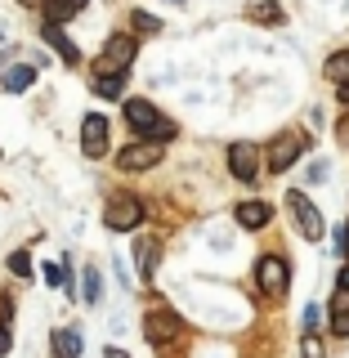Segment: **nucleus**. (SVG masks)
<instances>
[{
  "instance_id": "29",
  "label": "nucleus",
  "mask_w": 349,
  "mask_h": 358,
  "mask_svg": "<svg viewBox=\"0 0 349 358\" xmlns=\"http://www.w3.org/2000/svg\"><path fill=\"white\" fill-rule=\"evenodd\" d=\"M332 331L341 336V341H349V318H341V322H332Z\"/></svg>"
},
{
  "instance_id": "33",
  "label": "nucleus",
  "mask_w": 349,
  "mask_h": 358,
  "mask_svg": "<svg viewBox=\"0 0 349 358\" xmlns=\"http://www.w3.org/2000/svg\"><path fill=\"white\" fill-rule=\"evenodd\" d=\"M341 139H345V143H349V117H345V121H341Z\"/></svg>"
},
{
  "instance_id": "15",
  "label": "nucleus",
  "mask_w": 349,
  "mask_h": 358,
  "mask_svg": "<svg viewBox=\"0 0 349 358\" xmlns=\"http://www.w3.org/2000/svg\"><path fill=\"white\" fill-rule=\"evenodd\" d=\"M269 215H273L269 201H242V206H238V224H242V229H264Z\"/></svg>"
},
{
  "instance_id": "18",
  "label": "nucleus",
  "mask_w": 349,
  "mask_h": 358,
  "mask_svg": "<svg viewBox=\"0 0 349 358\" xmlns=\"http://www.w3.org/2000/svg\"><path fill=\"white\" fill-rule=\"evenodd\" d=\"M246 18L251 22H283V9L273 0H255V5H246Z\"/></svg>"
},
{
  "instance_id": "27",
  "label": "nucleus",
  "mask_w": 349,
  "mask_h": 358,
  "mask_svg": "<svg viewBox=\"0 0 349 358\" xmlns=\"http://www.w3.org/2000/svg\"><path fill=\"white\" fill-rule=\"evenodd\" d=\"M336 246H341V255L349 260V220L341 224V229H336Z\"/></svg>"
},
{
  "instance_id": "6",
  "label": "nucleus",
  "mask_w": 349,
  "mask_h": 358,
  "mask_svg": "<svg viewBox=\"0 0 349 358\" xmlns=\"http://www.w3.org/2000/svg\"><path fill=\"white\" fill-rule=\"evenodd\" d=\"M162 162V143H148V139H139V143H126V148L117 152V166L121 171H152V166Z\"/></svg>"
},
{
  "instance_id": "25",
  "label": "nucleus",
  "mask_w": 349,
  "mask_h": 358,
  "mask_svg": "<svg viewBox=\"0 0 349 358\" xmlns=\"http://www.w3.org/2000/svg\"><path fill=\"white\" fill-rule=\"evenodd\" d=\"M45 282H50V287H67V273L59 264H45Z\"/></svg>"
},
{
  "instance_id": "28",
  "label": "nucleus",
  "mask_w": 349,
  "mask_h": 358,
  "mask_svg": "<svg viewBox=\"0 0 349 358\" xmlns=\"http://www.w3.org/2000/svg\"><path fill=\"white\" fill-rule=\"evenodd\" d=\"M300 350H305V358H322V345H318V336H305V345H300Z\"/></svg>"
},
{
  "instance_id": "11",
  "label": "nucleus",
  "mask_w": 349,
  "mask_h": 358,
  "mask_svg": "<svg viewBox=\"0 0 349 358\" xmlns=\"http://www.w3.org/2000/svg\"><path fill=\"white\" fill-rule=\"evenodd\" d=\"M134 260H139V278H143V282H152L157 264H162V242H157V238H139V246H134Z\"/></svg>"
},
{
  "instance_id": "2",
  "label": "nucleus",
  "mask_w": 349,
  "mask_h": 358,
  "mask_svg": "<svg viewBox=\"0 0 349 358\" xmlns=\"http://www.w3.org/2000/svg\"><path fill=\"white\" fill-rule=\"evenodd\" d=\"M179 336H184V322H179V313H171V309H148L143 313V341L148 345H175Z\"/></svg>"
},
{
  "instance_id": "3",
  "label": "nucleus",
  "mask_w": 349,
  "mask_h": 358,
  "mask_svg": "<svg viewBox=\"0 0 349 358\" xmlns=\"http://www.w3.org/2000/svg\"><path fill=\"white\" fill-rule=\"evenodd\" d=\"M104 224H108L112 233H130V229H139V224H143V201H139V197H112V201H108Z\"/></svg>"
},
{
  "instance_id": "5",
  "label": "nucleus",
  "mask_w": 349,
  "mask_h": 358,
  "mask_svg": "<svg viewBox=\"0 0 349 358\" xmlns=\"http://www.w3.org/2000/svg\"><path fill=\"white\" fill-rule=\"evenodd\" d=\"M255 282H260L264 296H287V282H291L287 260H278V255H264V260L255 264Z\"/></svg>"
},
{
  "instance_id": "4",
  "label": "nucleus",
  "mask_w": 349,
  "mask_h": 358,
  "mask_svg": "<svg viewBox=\"0 0 349 358\" xmlns=\"http://www.w3.org/2000/svg\"><path fill=\"white\" fill-rule=\"evenodd\" d=\"M287 210L296 215V229L305 233L309 242H318V238H322V215H318V206H313L305 193H296V188H291V193H287Z\"/></svg>"
},
{
  "instance_id": "12",
  "label": "nucleus",
  "mask_w": 349,
  "mask_h": 358,
  "mask_svg": "<svg viewBox=\"0 0 349 358\" xmlns=\"http://www.w3.org/2000/svg\"><path fill=\"white\" fill-rule=\"evenodd\" d=\"M31 81H36V67H31V63H14V67L5 63V72H0V85H5L9 94H22Z\"/></svg>"
},
{
  "instance_id": "30",
  "label": "nucleus",
  "mask_w": 349,
  "mask_h": 358,
  "mask_svg": "<svg viewBox=\"0 0 349 358\" xmlns=\"http://www.w3.org/2000/svg\"><path fill=\"white\" fill-rule=\"evenodd\" d=\"M104 358H130L126 350H117V345H108V350H104Z\"/></svg>"
},
{
  "instance_id": "34",
  "label": "nucleus",
  "mask_w": 349,
  "mask_h": 358,
  "mask_svg": "<svg viewBox=\"0 0 349 358\" xmlns=\"http://www.w3.org/2000/svg\"><path fill=\"white\" fill-rule=\"evenodd\" d=\"M18 5H27V9H36V5H45V0H18Z\"/></svg>"
},
{
  "instance_id": "24",
  "label": "nucleus",
  "mask_w": 349,
  "mask_h": 358,
  "mask_svg": "<svg viewBox=\"0 0 349 358\" xmlns=\"http://www.w3.org/2000/svg\"><path fill=\"white\" fill-rule=\"evenodd\" d=\"M322 313H327L322 305H305V331H309V336L322 327Z\"/></svg>"
},
{
  "instance_id": "19",
  "label": "nucleus",
  "mask_w": 349,
  "mask_h": 358,
  "mask_svg": "<svg viewBox=\"0 0 349 358\" xmlns=\"http://www.w3.org/2000/svg\"><path fill=\"white\" fill-rule=\"evenodd\" d=\"M322 72H327V76H332L336 85H349V50L332 54V59H327V67H322Z\"/></svg>"
},
{
  "instance_id": "10",
  "label": "nucleus",
  "mask_w": 349,
  "mask_h": 358,
  "mask_svg": "<svg viewBox=\"0 0 349 358\" xmlns=\"http://www.w3.org/2000/svg\"><path fill=\"white\" fill-rule=\"evenodd\" d=\"M81 148H85V157H104L108 152V121L99 117V112H90L81 121Z\"/></svg>"
},
{
  "instance_id": "13",
  "label": "nucleus",
  "mask_w": 349,
  "mask_h": 358,
  "mask_svg": "<svg viewBox=\"0 0 349 358\" xmlns=\"http://www.w3.org/2000/svg\"><path fill=\"white\" fill-rule=\"evenodd\" d=\"M50 345H54V358H81V350H85V336L81 331H54L50 336Z\"/></svg>"
},
{
  "instance_id": "8",
  "label": "nucleus",
  "mask_w": 349,
  "mask_h": 358,
  "mask_svg": "<svg viewBox=\"0 0 349 358\" xmlns=\"http://www.w3.org/2000/svg\"><path fill=\"white\" fill-rule=\"evenodd\" d=\"M134 63V36H112L104 45V59H99L94 72H126Z\"/></svg>"
},
{
  "instance_id": "26",
  "label": "nucleus",
  "mask_w": 349,
  "mask_h": 358,
  "mask_svg": "<svg viewBox=\"0 0 349 358\" xmlns=\"http://www.w3.org/2000/svg\"><path fill=\"white\" fill-rule=\"evenodd\" d=\"M14 350V331H9V322H0V358Z\"/></svg>"
},
{
  "instance_id": "20",
  "label": "nucleus",
  "mask_w": 349,
  "mask_h": 358,
  "mask_svg": "<svg viewBox=\"0 0 349 358\" xmlns=\"http://www.w3.org/2000/svg\"><path fill=\"white\" fill-rule=\"evenodd\" d=\"M130 27H134V31H143V36H148V31L157 36V31H162V18H152V14H143V9H134Z\"/></svg>"
},
{
  "instance_id": "35",
  "label": "nucleus",
  "mask_w": 349,
  "mask_h": 358,
  "mask_svg": "<svg viewBox=\"0 0 349 358\" xmlns=\"http://www.w3.org/2000/svg\"><path fill=\"white\" fill-rule=\"evenodd\" d=\"M175 5H179V0H175Z\"/></svg>"
},
{
  "instance_id": "14",
  "label": "nucleus",
  "mask_w": 349,
  "mask_h": 358,
  "mask_svg": "<svg viewBox=\"0 0 349 358\" xmlns=\"http://www.w3.org/2000/svg\"><path fill=\"white\" fill-rule=\"evenodd\" d=\"M41 36L50 41V45H54L59 54H63V63H81V50H76V45L67 41V31L59 27V22H45V31H41Z\"/></svg>"
},
{
  "instance_id": "31",
  "label": "nucleus",
  "mask_w": 349,
  "mask_h": 358,
  "mask_svg": "<svg viewBox=\"0 0 349 358\" xmlns=\"http://www.w3.org/2000/svg\"><path fill=\"white\" fill-rule=\"evenodd\" d=\"M336 287H341V291H349V264L341 268V278H336Z\"/></svg>"
},
{
  "instance_id": "16",
  "label": "nucleus",
  "mask_w": 349,
  "mask_h": 358,
  "mask_svg": "<svg viewBox=\"0 0 349 358\" xmlns=\"http://www.w3.org/2000/svg\"><path fill=\"white\" fill-rule=\"evenodd\" d=\"M94 94L99 99H121L126 94V72H94Z\"/></svg>"
},
{
  "instance_id": "9",
  "label": "nucleus",
  "mask_w": 349,
  "mask_h": 358,
  "mask_svg": "<svg viewBox=\"0 0 349 358\" xmlns=\"http://www.w3.org/2000/svg\"><path fill=\"white\" fill-rule=\"evenodd\" d=\"M300 152H305V139H300V134H283V139H278L273 148H269V171H273V175L291 171Z\"/></svg>"
},
{
  "instance_id": "7",
  "label": "nucleus",
  "mask_w": 349,
  "mask_h": 358,
  "mask_svg": "<svg viewBox=\"0 0 349 358\" xmlns=\"http://www.w3.org/2000/svg\"><path fill=\"white\" fill-rule=\"evenodd\" d=\"M229 171L242 184H255L260 179V148L255 143H229Z\"/></svg>"
},
{
  "instance_id": "23",
  "label": "nucleus",
  "mask_w": 349,
  "mask_h": 358,
  "mask_svg": "<svg viewBox=\"0 0 349 358\" xmlns=\"http://www.w3.org/2000/svg\"><path fill=\"white\" fill-rule=\"evenodd\" d=\"M332 322H341V318H349V291H336V300H332Z\"/></svg>"
},
{
  "instance_id": "1",
  "label": "nucleus",
  "mask_w": 349,
  "mask_h": 358,
  "mask_svg": "<svg viewBox=\"0 0 349 358\" xmlns=\"http://www.w3.org/2000/svg\"><path fill=\"white\" fill-rule=\"evenodd\" d=\"M126 121H130V130L139 134V139H148V143L175 139V121H166L148 99H130V103H126Z\"/></svg>"
},
{
  "instance_id": "21",
  "label": "nucleus",
  "mask_w": 349,
  "mask_h": 358,
  "mask_svg": "<svg viewBox=\"0 0 349 358\" xmlns=\"http://www.w3.org/2000/svg\"><path fill=\"white\" fill-rule=\"evenodd\" d=\"M99 296H104V287H99V268H85V300L99 305Z\"/></svg>"
},
{
  "instance_id": "17",
  "label": "nucleus",
  "mask_w": 349,
  "mask_h": 358,
  "mask_svg": "<svg viewBox=\"0 0 349 358\" xmlns=\"http://www.w3.org/2000/svg\"><path fill=\"white\" fill-rule=\"evenodd\" d=\"M85 5H90V0H45V14H50V22H59V27H63V22L76 18Z\"/></svg>"
},
{
  "instance_id": "32",
  "label": "nucleus",
  "mask_w": 349,
  "mask_h": 358,
  "mask_svg": "<svg viewBox=\"0 0 349 358\" xmlns=\"http://www.w3.org/2000/svg\"><path fill=\"white\" fill-rule=\"evenodd\" d=\"M336 94H341V103L349 108V85H341V90H336Z\"/></svg>"
},
{
  "instance_id": "22",
  "label": "nucleus",
  "mask_w": 349,
  "mask_h": 358,
  "mask_svg": "<svg viewBox=\"0 0 349 358\" xmlns=\"http://www.w3.org/2000/svg\"><path fill=\"white\" fill-rule=\"evenodd\" d=\"M9 273H14V278H27V273H31L27 251H14V255H9Z\"/></svg>"
}]
</instances>
